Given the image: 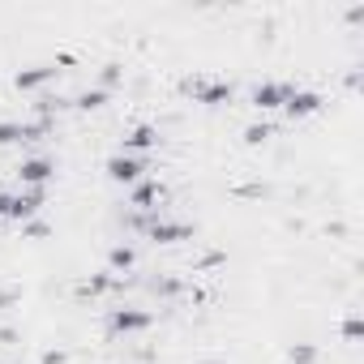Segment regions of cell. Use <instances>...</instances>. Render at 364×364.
<instances>
[{
  "mask_svg": "<svg viewBox=\"0 0 364 364\" xmlns=\"http://www.w3.org/2000/svg\"><path fill=\"white\" fill-rule=\"evenodd\" d=\"M270 137H274V124H270V120H262V124H249V129H245V141H249V146H266Z\"/></svg>",
  "mask_w": 364,
  "mask_h": 364,
  "instance_id": "14",
  "label": "cell"
},
{
  "mask_svg": "<svg viewBox=\"0 0 364 364\" xmlns=\"http://www.w3.org/2000/svg\"><path fill=\"white\" fill-rule=\"evenodd\" d=\"M287 360H291V364H317V347H313V343H296V347L287 351Z\"/></svg>",
  "mask_w": 364,
  "mask_h": 364,
  "instance_id": "16",
  "label": "cell"
},
{
  "mask_svg": "<svg viewBox=\"0 0 364 364\" xmlns=\"http://www.w3.org/2000/svg\"><path fill=\"white\" fill-rule=\"evenodd\" d=\"M154 326V313L150 309H137V304H120V309H107V330L112 334H141Z\"/></svg>",
  "mask_w": 364,
  "mask_h": 364,
  "instance_id": "3",
  "label": "cell"
},
{
  "mask_svg": "<svg viewBox=\"0 0 364 364\" xmlns=\"http://www.w3.org/2000/svg\"><path fill=\"white\" fill-rule=\"evenodd\" d=\"M154 291L159 296H180V291H185V283L171 279V274H163V279H154Z\"/></svg>",
  "mask_w": 364,
  "mask_h": 364,
  "instance_id": "17",
  "label": "cell"
},
{
  "mask_svg": "<svg viewBox=\"0 0 364 364\" xmlns=\"http://www.w3.org/2000/svg\"><path fill=\"white\" fill-rule=\"evenodd\" d=\"M116 82H120V65H103V73H99V86H103V90H112Z\"/></svg>",
  "mask_w": 364,
  "mask_h": 364,
  "instance_id": "19",
  "label": "cell"
},
{
  "mask_svg": "<svg viewBox=\"0 0 364 364\" xmlns=\"http://www.w3.org/2000/svg\"><path fill=\"white\" fill-rule=\"evenodd\" d=\"M48 82H56V65H31V69H22V73L14 77V86H18L22 95H35V90H43Z\"/></svg>",
  "mask_w": 364,
  "mask_h": 364,
  "instance_id": "10",
  "label": "cell"
},
{
  "mask_svg": "<svg viewBox=\"0 0 364 364\" xmlns=\"http://www.w3.org/2000/svg\"><path fill=\"white\" fill-rule=\"evenodd\" d=\"M22 236H31V240H39V236H48V223H43V219H31V223L22 228Z\"/></svg>",
  "mask_w": 364,
  "mask_h": 364,
  "instance_id": "20",
  "label": "cell"
},
{
  "mask_svg": "<svg viewBox=\"0 0 364 364\" xmlns=\"http://www.w3.org/2000/svg\"><path fill=\"white\" fill-rule=\"evenodd\" d=\"M129 279H120V274H112V270H99L95 279H86L82 287H77V296H107V291H116V287H124Z\"/></svg>",
  "mask_w": 364,
  "mask_h": 364,
  "instance_id": "11",
  "label": "cell"
},
{
  "mask_svg": "<svg viewBox=\"0 0 364 364\" xmlns=\"http://www.w3.org/2000/svg\"><path fill=\"white\" fill-rule=\"evenodd\" d=\"M9 198L14 193H0V219H9Z\"/></svg>",
  "mask_w": 364,
  "mask_h": 364,
  "instance_id": "23",
  "label": "cell"
},
{
  "mask_svg": "<svg viewBox=\"0 0 364 364\" xmlns=\"http://www.w3.org/2000/svg\"><path fill=\"white\" fill-rule=\"evenodd\" d=\"M107 180H112V185H124V189H133V185H141V180H146V171H150V163L146 159H137V154H112L107 159Z\"/></svg>",
  "mask_w": 364,
  "mask_h": 364,
  "instance_id": "2",
  "label": "cell"
},
{
  "mask_svg": "<svg viewBox=\"0 0 364 364\" xmlns=\"http://www.w3.org/2000/svg\"><path fill=\"white\" fill-rule=\"evenodd\" d=\"M0 146H22V120H0Z\"/></svg>",
  "mask_w": 364,
  "mask_h": 364,
  "instance_id": "15",
  "label": "cell"
},
{
  "mask_svg": "<svg viewBox=\"0 0 364 364\" xmlns=\"http://www.w3.org/2000/svg\"><path fill=\"white\" fill-rule=\"evenodd\" d=\"M18 304V287H0V313Z\"/></svg>",
  "mask_w": 364,
  "mask_h": 364,
  "instance_id": "21",
  "label": "cell"
},
{
  "mask_svg": "<svg viewBox=\"0 0 364 364\" xmlns=\"http://www.w3.org/2000/svg\"><path fill=\"white\" fill-rule=\"evenodd\" d=\"M287 95H291V82H257V86L249 90V103H253L257 112H283Z\"/></svg>",
  "mask_w": 364,
  "mask_h": 364,
  "instance_id": "7",
  "label": "cell"
},
{
  "mask_svg": "<svg viewBox=\"0 0 364 364\" xmlns=\"http://www.w3.org/2000/svg\"><path fill=\"white\" fill-rule=\"evenodd\" d=\"M185 95L202 107H228L232 103V82H223V77H185Z\"/></svg>",
  "mask_w": 364,
  "mask_h": 364,
  "instance_id": "1",
  "label": "cell"
},
{
  "mask_svg": "<svg viewBox=\"0 0 364 364\" xmlns=\"http://www.w3.org/2000/svg\"><path fill=\"white\" fill-rule=\"evenodd\" d=\"M133 262H137L133 245H112V249H107V270H112V274H120V279H124V274L133 270Z\"/></svg>",
  "mask_w": 364,
  "mask_h": 364,
  "instance_id": "12",
  "label": "cell"
},
{
  "mask_svg": "<svg viewBox=\"0 0 364 364\" xmlns=\"http://www.w3.org/2000/svg\"><path fill=\"white\" fill-rule=\"evenodd\" d=\"M65 360H69V355H65V351H56V347H52V351H43V360H39V364H65Z\"/></svg>",
  "mask_w": 364,
  "mask_h": 364,
  "instance_id": "22",
  "label": "cell"
},
{
  "mask_svg": "<svg viewBox=\"0 0 364 364\" xmlns=\"http://www.w3.org/2000/svg\"><path fill=\"white\" fill-rule=\"evenodd\" d=\"M43 206H48V189H18L9 198V219L14 223H31V219L43 215Z\"/></svg>",
  "mask_w": 364,
  "mask_h": 364,
  "instance_id": "5",
  "label": "cell"
},
{
  "mask_svg": "<svg viewBox=\"0 0 364 364\" xmlns=\"http://www.w3.org/2000/svg\"><path fill=\"white\" fill-rule=\"evenodd\" d=\"M163 198H167V189L159 185V180H141V185H133L129 189V210L133 215H154V210H163Z\"/></svg>",
  "mask_w": 364,
  "mask_h": 364,
  "instance_id": "6",
  "label": "cell"
},
{
  "mask_svg": "<svg viewBox=\"0 0 364 364\" xmlns=\"http://www.w3.org/2000/svg\"><path fill=\"white\" fill-rule=\"evenodd\" d=\"M154 146H159V129H154V124H133V129L120 137V154H137V159H146Z\"/></svg>",
  "mask_w": 364,
  "mask_h": 364,
  "instance_id": "9",
  "label": "cell"
},
{
  "mask_svg": "<svg viewBox=\"0 0 364 364\" xmlns=\"http://www.w3.org/2000/svg\"><path fill=\"white\" fill-rule=\"evenodd\" d=\"M360 334H364V321L351 313V317L343 321V343H360Z\"/></svg>",
  "mask_w": 364,
  "mask_h": 364,
  "instance_id": "18",
  "label": "cell"
},
{
  "mask_svg": "<svg viewBox=\"0 0 364 364\" xmlns=\"http://www.w3.org/2000/svg\"><path fill=\"white\" fill-rule=\"evenodd\" d=\"M317 112H321V95L291 86V95H287V103H283V116H287V120H309V116H317Z\"/></svg>",
  "mask_w": 364,
  "mask_h": 364,
  "instance_id": "8",
  "label": "cell"
},
{
  "mask_svg": "<svg viewBox=\"0 0 364 364\" xmlns=\"http://www.w3.org/2000/svg\"><path fill=\"white\" fill-rule=\"evenodd\" d=\"M52 176H56V163L48 154H31L18 163V180H22V189H48L52 185Z\"/></svg>",
  "mask_w": 364,
  "mask_h": 364,
  "instance_id": "4",
  "label": "cell"
},
{
  "mask_svg": "<svg viewBox=\"0 0 364 364\" xmlns=\"http://www.w3.org/2000/svg\"><path fill=\"white\" fill-rule=\"evenodd\" d=\"M9 364H14V360H9Z\"/></svg>",
  "mask_w": 364,
  "mask_h": 364,
  "instance_id": "24",
  "label": "cell"
},
{
  "mask_svg": "<svg viewBox=\"0 0 364 364\" xmlns=\"http://www.w3.org/2000/svg\"><path fill=\"white\" fill-rule=\"evenodd\" d=\"M77 112H99V107H107L112 103V90H103V86H90V90H82L77 99H69Z\"/></svg>",
  "mask_w": 364,
  "mask_h": 364,
  "instance_id": "13",
  "label": "cell"
}]
</instances>
